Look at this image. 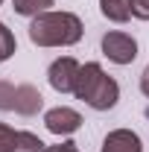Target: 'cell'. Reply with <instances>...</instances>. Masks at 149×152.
<instances>
[{"mask_svg":"<svg viewBox=\"0 0 149 152\" xmlns=\"http://www.w3.org/2000/svg\"><path fill=\"white\" fill-rule=\"evenodd\" d=\"M0 3H3V0H0Z\"/></svg>","mask_w":149,"mask_h":152,"instance_id":"9a60e30c","label":"cell"},{"mask_svg":"<svg viewBox=\"0 0 149 152\" xmlns=\"http://www.w3.org/2000/svg\"><path fill=\"white\" fill-rule=\"evenodd\" d=\"M29 38L41 47H58V44H76L82 38V23L70 12H44L32 20Z\"/></svg>","mask_w":149,"mask_h":152,"instance_id":"6da1fadb","label":"cell"},{"mask_svg":"<svg viewBox=\"0 0 149 152\" xmlns=\"http://www.w3.org/2000/svg\"><path fill=\"white\" fill-rule=\"evenodd\" d=\"M47 146L29 132H15L0 123V152H44Z\"/></svg>","mask_w":149,"mask_h":152,"instance_id":"5b68a950","label":"cell"},{"mask_svg":"<svg viewBox=\"0 0 149 152\" xmlns=\"http://www.w3.org/2000/svg\"><path fill=\"white\" fill-rule=\"evenodd\" d=\"M126 3H129V9H131L134 18L149 20V0H126Z\"/></svg>","mask_w":149,"mask_h":152,"instance_id":"7c38bea8","label":"cell"},{"mask_svg":"<svg viewBox=\"0 0 149 152\" xmlns=\"http://www.w3.org/2000/svg\"><path fill=\"white\" fill-rule=\"evenodd\" d=\"M102 53L111 58V61H117V64H129L131 58L137 56V44L126 32H108V35L102 38Z\"/></svg>","mask_w":149,"mask_h":152,"instance_id":"277c9868","label":"cell"},{"mask_svg":"<svg viewBox=\"0 0 149 152\" xmlns=\"http://www.w3.org/2000/svg\"><path fill=\"white\" fill-rule=\"evenodd\" d=\"M0 108H15L20 114H35L41 108V94L29 85H12L0 82Z\"/></svg>","mask_w":149,"mask_h":152,"instance_id":"3957f363","label":"cell"},{"mask_svg":"<svg viewBox=\"0 0 149 152\" xmlns=\"http://www.w3.org/2000/svg\"><path fill=\"white\" fill-rule=\"evenodd\" d=\"M12 53H15V38H12V32L0 23V61H3V58H9Z\"/></svg>","mask_w":149,"mask_h":152,"instance_id":"8fae6325","label":"cell"},{"mask_svg":"<svg viewBox=\"0 0 149 152\" xmlns=\"http://www.w3.org/2000/svg\"><path fill=\"white\" fill-rule=\"evenodd\" d=\"M47 6H53V0H15V12L18 15H38Z\"/></svg>","mask_w":149,"mask_h":152,"instance_id":"30bf717a","label":"cell"},{"mask_svg":"<svg viewBox=\"0 0 149 152\" xmlns=\"http://www.w3.org/2000/svg\"><path fill=\"white\" fill-rule=\"evenodd\" d=\"M79 99H85L91 108L96 111H105V108H111L114 102H117V82H114L111 76L102 73V67L99 64H85L82 70H79V82H76V91H73Z\"/></svg>","mask_w":149,"mask_h":152,"instance_id":"7a4b0ae2","label":"cell"},{"mask_svg":"<svg viewBox=\"0 0 149 152\" xmlns=\"http://www.w3.org/2000/svg\"><path fill=\"white\" fill-rule=\"evenodd\" d=\"M44 123H47V129L53 134H70V132L79 129L82 117H79L73 108H53V111L44 114Z\"/></svg>","mask_w":149,"mask_h":152,"instance_id":"52a82bcc","label":"cell"},{"mask_svg":"<svg viewBox=\"0 0 149 152\" xmlns=\"http://www.w3.org/2000/svg\"><path fill=\"white\" fill-rule=\"evenodd\" d=\"M99 9H102V15H105V18L117 20V23L129 20V15H131V9H129V3H126V0H99Z\"/></svg>","mask_w":149,"mask_h":152,"instance_id":"9c48e42d","label":"cell"},{"mask_svg":"<svg viewBox=\"0 0 149 152\" xmlns=\"http://www.w3.org/2000/svg\"><path fill=\"white\" fill-rule=\"evenodd\" d=\"M79 64H76L73 58H58L53 61V67H50V85L61 91V94H73L76 91V82H79Z\"/></svg>","mask_w":149,"mask_h":152,"instance_id":"8992f818","label":"cell"},{"mask_svg":"<svg viewBox=\"0 0 149 152\" xmlns=\"http://www.w3.org/2000/svg\"><path fill=\"white\" fill-rule=\"evenodd\" d=\"M44 152H76L73 143H61V146H50V149H44Z\"/></svg>","mask_w":149,"mask_h":152,"instance_id":"4fadbf2b","label":"cell"},{"mask_svg":"<svg viewBox=\"0 0 149 152\" xmlns=\"http://www.w3.org/2000/svg\"><path fill=\"white\" fill-rule=\"evenodd\" d=\"M102 152H140V137L134 132H126V129L111 132L102 143Z\"/></svg>","mask_w":149,"mask_h":152,"instance_id":"ba28073f","label":"cell"},{"mask_svg":"<svg viewBox=\"0 0 149 152\" xmlns=\"http://www.w3.org/2000/svg\"><path fill=\"white\" fill-rule=\"evenodd\" d=\"M140 91H143V94L149 96V67L143 70V76H140Z\"/></svg>","mask_w":149,"mask_h":152,"instance_id":"5bb4252c","label":"cell"}]
</instances>
